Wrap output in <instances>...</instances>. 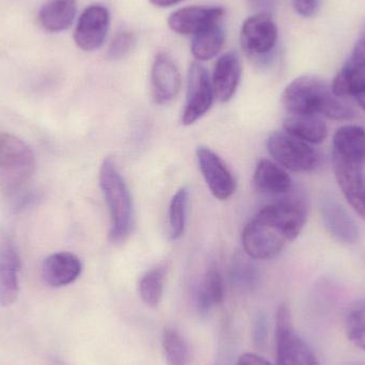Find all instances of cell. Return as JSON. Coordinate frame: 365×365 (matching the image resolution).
Segmentation results:
<instances>
[{
	"instance_id": "cell-26",
	"label": "cell",
	"mask_w": 365,
	"mask_h": 365,
	"mask_svg": "<svg viewBox=\"0 0 365 365\" xmlns=\"http://www.w3.org/2000/svg\"><path fill=\"white\" fill-rule=\"evenodd\" d=\"M165 276L164 266H158L145 272L139 282V293L141 299L147 306L156 307L160 304L164 294Z\"/></svg>"
},
{
	"instance_id": "cell-16",
	"label": "cell",
	"mask_w": 365,
	"mask_h": 365,
	"mask_svg": "<svg viewBox=\"0 0 365 365\" xmlns=\"http://www.w3.org/2000/svg\"><path fill=\"white\" fill-rule=\"evenodd\" d=\"M83 264L77 255L71 252H56L42 263V278L48 287H63L81 276Z\"/></svg>"
},
{
	"instance_id": "cell-35",
	"label": "cell",
	"mask_w": 365,
	"mask_h": 365,
	"mask_svg": "<svg viewBox=\"0 0 365 365\" xmlns=\"http://www.w3.org/2000/svg\"><path fill=\"white\" fill-rule=\"evenodd\" d=\"M264 336H265V323L264 319H259L255 323V342H263Z\"/></svg>"
},
{
	"instance_id": "cell-20",
	"label": "cell",
	"mask_w": 365,
	"mask_h": 365,
	"mask_svg": "<svg viewBox=\"0 0 365 365\" xmlns=\"http://www.w3.org/2000/svg\"><path fill=\"white\" fill-rule=\"evenodd\" d=\"M332 155L364 166V128L356 125H346L339 128L332 141Z\"/></svg>"
},
{
	"instance_id": "cell-3",
	"label": "cell",
	"mask_w": 365,
	"mask_h": 365,
	"mask_svg": "<svg viewBox=\"0 0 365 365\" xmlns=\"http://www.w3.org/2000/svg\"><path fill=\"white\" fill-rule=\"evenodd\" d=\"M36 171V158L25 141L0 134V192L15 197L25 190Z\"/></svg>"
},
{
	"instance_id": "cell-25",
	"label": "cell",
	"mask_w": 365,
	"mask_h": 365,
	"mask_svg": "<svg viewBox=\"0 0 365 365\" xmlns=\"http://www.w3.org/2000/svg\"><path fill=\"white\" fill-rule=\"evenodd\" d=\"M189 189L182 187L175 192L169 205V236L171 240L181 238L186 227L189 205Z\"/></svg>"
},
{
	"instance_id": "cell-9",
	"label": "cell",
	"mask_w": 365,
	"mask_h": 365,
	"mask_svg": "<svg viewBox=\"0 0 365 365\" xmlns=\"http://www.w3.org/2000/svg\"><path fill=\"white\" fill-rule=\"evenodd\" d=\"M195 154L200 171L212 195L221 201L230 199L235 192L236 181L222 158L203 145L197 148Z\"/></svg>"
},
{
	"instance_id": "cell-18",
	"label": "cell",
	"mask_w": 365,
	"mask_h": 365,
	"mask_svg": "<svg viewBox=\"0 0 365 365\" xmlns=\"http://www.w3.org/2000/svg\"><path fill=\"white\" fill-rule=\"evenodd\" d=\"M253 185L262 195H282L291 190L293 181L280 165L269 160H262L255 168Z\"/></svg>"
},
{
	"instance_id": "cell-19",
	"label": "cell",
	"mask_w": 365,
	"mask_h": 365,
	"mask_svg": "<svg viewBox=\"0 0 365 365\" xmlns=\"http://www.w3.org/2000/svg\"><path fill=\"white\" fill-rule=\"evenodd\" d=\"M334 93L339 98H357L365 91V58L351 53L346 63L331 83Z\"/></svg>"
},
{
	"instance_id": "cell-30",
	"label": "cell",
	"mask_w": 365,
	"mask_h": 365,
	"mask_svg": "<svg viewBox=\"0 0 365 365\" xmlns=\"http://www.w3.org/2000/svg\"><path fill=\"white\" fill-rule=\"evenodd\" d=\"M233 278L240 284L251 287L257 281V272L248 262L238 261L233 267Z\"/></svg>"
},
{
	"instance_id": "cell-1",
	"label": "cell",
	"mask_w": 365,
	"mask_h": 365,
	"mask_svg": "<svg viewBox=\"0 0 365 365\" xmlns=\"http://www.w3.org/2000/svg\"><path fill=\"white\" fill-rule=\"evenodd\" d=\"M282 104L289 115H323L336 121H349L355 110L344 98L334 93L331 85L315 76H300L282 94Z\"/></svg>"
},
{
	"instance_id": "cell-36",
	"label": "cell",
	"mask_w": 365,
	"mask_h": 365,
	"mask_svg": "<svg viewBox=\"0 0 365 365\" xmlns=\"http://www.w3.org/2000/svg\"><path fill=\"white\" fill-rule=\"evenodd\" d=\"M154 6H160V8H166V6H175L182 0H150Z\"/></svg>"
},
{
	"instance_id": "cell-29",
	"label": "cell",
	"mask_w": 365,
	"mask_h": 365,
	"mask_svg": "<svg viewBox=\"0 0 365 365\" xmlns=\"http://www.w3.org/2000/svg\"><path fill=\"white\" fill-rule=\"evenodd\" d=\"M136 45V36L133 32L122 31L115 36L107 53L110 60H120L128 56Z\"/></svg>"
},
{
	"instance_id": "cell-14",
	"label": "cell",
	"mask_w": 365,
	"mask_h": 365,
	"mask_svg": "<svg viewBox=\"0 0 365 365\" xmlns=\"http://www.w3.org/2000/svg\"><path fill=\"white\" fill-rule=\"evenodd\" d=\"M225 10L220 6H187L170 15L168 25L179 34H199L202 30L220 23Z\"/></svg>"
},
{
	"instance_id": "cell-24",
	"label": "cell",
	"mask_w": 365,
	"mask_h": 365,
	"mask_svg": "<svg viewBox=\"0 0 365 365\" xmlns=\"http://www.w3.org/2000/svg\"><path fill=\"white\" fill-rule=\"evenodd\" d=\"M225 299V283L218 270H207L197 292V308L202 314L210 312Z\"/></svg>"
},
{
	"instance_id": "cell-23",
	"label": "cell",
	"mask_w": 365,
	"mask_h": 365,
	"mask_svg": "<svg viewBox=\"0 0 365 365\" xmlns=\"http://www.w3.org/2000/svg\"><path fill=\"white\" fill-rule=\"evenodd\" d=\"M225 32L220 24L210 26L195 34L191 43L193 57L200 61L212 59L222 49Z\"/></svg>"
},
{
	"instance_id": "cell-31",
	"label": "cell",
	"mask_w": 365,
	"mask_h": 365,
	"mask_svg": "<svg viewBox=\"0 0 365 365\" xmlns=\"http://www.w3.org/2000/svg\"><path fill=\"white\" fill-rule=\"evenodd\" d=\"M293 4L298 14L304 17H311L317 13L319 0H293Z\"/></svg>"
},
{
	"instance_id": "cell-11",
	"label": "cell",
	"mask_w": 365,
	"mask_h": 365,
	"mask_svg": "<svg viewBox=\"0 0 365 365\" xmlns=\"http://www.w3.org/2000/svg\"><path fill=\"white\" fill-rule=\"evenodd\" d=\"M109 27V13L105 6H88L79 17L74 32V41L79 48L93 51L104 44Z\"/></svg>"
},
{
	"instance_id": "cell-32",
	"label": "cell",
	"mask_w": 365,
	"mask_h": 365,
	"mask_svg": "<svg viewBox=\"0 0 365 365\" xmlns=\"http://www.w3.org/2000/svg\"><path fill=\"white\" fill-rule=\"evenodd\" d=\"M278 0H246L247 4L251 10L257 13H267L270 14Z\"/></svg>"
},
{
	"instance_id": "cell-21",
	"label": "cell",
	"mask_w": 365,
	"mask_h": 365,
	"mask_svg": "<svg viewBox=\"0 0 365 365\" xmlns=\"http://www.w3.org/2000/svg\"><path fill=\"white\" fill-rule=\"evenodd\" d=\"M77 12V0H47L38 11V21L48 32H61L71 27Z\"/></svg>"
},
{
	"instance_id": "cell-15",
	"label": "cell",
	"mask_w": 365,
	"mask_h": 365,
	"mask_svg": "<svg viewBox=\"0 0 365 365\" xmlns=\"http://www.w3.org/2000/svg\"><path fill=\"white\" fill-rule=\"evenodd\" d=\"M322 218L328 233L345 245H354L359 240V227L349 212L334 199L322 201Z\"/></svg>"
},
{
	"instance_id": "cell-27",
	"label": "cell",
	"mask_w": 365,
	"mask_h": 365,
	"mask_svg": "<svg viewBox=\"0 0 365 365\" xmlns=\"http://www.w3.org/2000/svg\"><path fill=\"white\" fill-rule=\"evenodd\" d=\"M349 340L358 349L365 351V299L351 304L345 319Z\"/></svg>"
},
{
	"instance_id": "cell-7",
	"label": "cell",
	"mask_w": 365,
	"mask_h": 365,
	"mask_svg": "<svg viewBox=\"0 0 365 365\" xmlns=\"http://www.w3.org/2000/svg\"><path fill=\"white\" fill-rule=\"evenodd\" d=\"M278 41V28L267 13H257L242 24L240 43L249 57L264 61L272 56Z\"/></svg>"
},
{
	"instance_id": "cell-8",
	"label": "cell",
	"mask_w": 365,
	"mask_h": 365,
	"mask_svg": "<svg viewBox=\"0 0 365 365\" xmlns=\"http://www.w3.org/2000/svg\"><path fill=\"white\" fill-rule=\"evenodd\" d=\"M215 93L210 75L202 64L191 63L187 76L186 102L182 113L184 125H191L212 108Z\"/></svg>"
},
{
	"instance_id": "cell-12",
	"label": "cell",
	"mask_w": 365,
	"mask_h": 365,
	"mask_svg": "<svg viewBox=\"0 0 365 365\" xmlns=\"http://www.w3.org/2000/svg\"><path fill=\"white\" fill-rule=\"evenodd\" d=\"M181 89V74L173 58L160 53L154 59L151 70L152 98L156 104H168Z\"/></svg>"
},
{
	"instance_id": "cell-2",
	"label": "cell",
	"mask_w": 365,
	"mask_h": 365,
	"mask_svg": "<svg viewBox=\"0 0 365 365\" xmlns=\"http://www.w3.org/2000/svg\"><path fill=\"white\" fill-rule=\"evenodd\" d=\"M100 187L110 216L109 240L121 244L130 237L134 225L132 195L111 158H105L100 169Z\"/></svg>"
},
{
	"instance_id": "cell-6",
	"label": "cell",
	"mask_w": 365,
	"mask_h": 365,
	"mask_svg": "<svg viewBox=\"0 0 365 365\" xmlns=\"http://www.w3.org/2000/svg\"><path fill=\"white\" fill-rule=\"evenodd\" d=\"M277 365H321L309 345L296 332L291 311L281 306L277 313Z\"/></svg>"
},
{
	"instance_id": "cell-39",
	"label": "cell",
	"mask_w": 365,
	"mask_h": 365,
	"mask_svg": "<svg viewBox=\"0 0 365 365\" xmlns=\"http://www.w3.org/2000/svg\"><path fill=\"white\" fill-rule=\"evenodd\" d=\"M364 199H365V188H364Z\"/></svg>"
},
{
	"instance_id": "cell-33",
	"label": "cell",
	"mask_w": 365,
	"mask_h": 365,
	"mask_svg": "<svg viewBox=\"0 0 365 365\" xmlns=\"http://www.w3.org/2000/svg\"><path fill=\"white\" fill-rule=\"evenodd\" d=\"M236 365H270L267 360L255 354H245L238 360Z\"/></svg>"
},
{
	"instance_id": "cell-34",
	"label": "cell",
	"mask_w": 365,
	"mask_h": 365,
	"mask_svg": "<svg viewBox=\"0 0 365 365\" xmlns=\"http://www.w3.org/2000/svg\"><path fill=\"white\" fill-rule=\"evenodd\" d=\"M353 53L365 58V26L360 34L359 38L356 41L355 47H354Z\"/></svg>"
},
{
	"instance_id": "cell-4",
	"label": "cell",
	"mask_w": 365,
	"mask_h": 365,
	"mask_svg": "<svg viewBox=\"0 0 365 365\" xmlns=\"http://www.w3.org/2000/svg\"><path fill=\"white\" fill-rule=\"evenodd\" d=\"M242 242L252 259H272L278 257L291 240L284 230L261 210L244 227Z\"/></svg>"
},
{
	"instance_id": "cell-17",
	"label": "cell",
	"mask_w": 365,
	"mask_h": 365,
	"mask_svg": "<svg viewBox=\"0 0 365 365\" xmlns=\"http://www.w3.org/2000/svg\"><path fill=\"white\" fill-rule=\"evenodd\" d=\"M242 76V64L235 51L219 58L212 74L215 98L221 103L229 102L235 96Z\"/></svg>"
},
{
	"instance_id": "cell-28",
	"label": "cell",
	"mask_w": 365,
	"mask_h": 365,
	"mask_svg": "<svg viewBox=\"0 0 365 365\" xmlns=\"http://www.w3.org/2000/svg\"><path fill=\"white\" fill-rule=\"evenodd\" d=\"M165 354L168 365H189L190 354L184 338L175 329L165 330L163 338Z\"/></svg>"
},
{
	"instance_id": "cell-38",
	"label": "cell",
	"mask_w": 365,
	"mask_h": 365,
	"mask_svg": "<svg viewBox=\"0 0 365 365\" xmlns=\"http://www.w3.org/2000/svg\"><path fill=\"white\" fill-rule=\"evenodd\" d=\"M53 365H63V364H62V362L60 361V360L53 359Z\"/></svg>"
},
{
	"instance_id": "cell-22",
	"label": "cell",
	"mask_w": 365,
	"mask_h": 365,
	"mask_svg": "<svg viewBox=\"0 0 365 365\" xmlns=\"http://www.w3.org/2000/svg\"><path fill=\"white\" fill-rule=\"evenodd\" d=\"M283 130L310 145H319L328 136L327 126L317 115H291L283 121Z\"/></svg>"
},
{
	"instance_id": "cell-13",
	"label": "cell",
	"mask_w": 365,
	"mask_h": 365,
	"mask_svg": "<svg viewBox=\"0 0 365 365\" xmlns=\"http://www.w3.org/2000/svg\"><path fill=\"white\" fill-rule=\"evenodd\" d=\"M332 164L336 181L342 189L347 202L365 220L364 166L332 155Z\"/></svg>"
},
{
	"instance_id": "cell-37",
	"label": "cell",
	"mask_w": 365,
	"mask_h": 365,
	"mask_svg": "<svg viewBox=\"0 0 365 365\" xmlns=\"http://www.w3.org/2000/svg\"><path fill=\"white\" fill-rule=\"evenodd\" d=\"M358 103H359L360 106H361V108L364 109L365 111V91L364 93L360 94V96H358L357 98Z\"/></svg>"
},
{
	"instance_id": "cell-5",
	"label": "cell",
	"mask_w": 365,
	"mask_h": 365,
	"mask_svg": "<svg viewBox=\"0 0 365 365\" xmlns=\"http://www.w3.org/2000/svg\"><path fill=\"white\" fill-rule=\"evenodd\" d=\"M270 155L285 170L296 173H312L319 165V155L310 143L287 132H274L268 137Z\"/></svg>"
},
{
	"instance_id": "cell-10",
	"label": "cell",
	"mask_w": 365,
	"mask_h": 365,
	"mask_svg": "<svg viewBox=\"0 0 365 365\" xmlns=\"http://www.w3.org/2000/svg\"><path fill=\"white\" fill-rule=\"evenodd\" d=\"M21 259L12 236L0 229V306L11 307L19 297Z\"/></svg>"
}]
</instances>
